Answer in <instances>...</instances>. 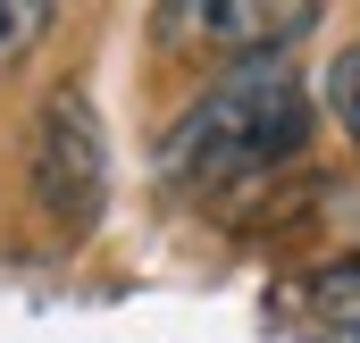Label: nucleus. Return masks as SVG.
Here are the masks:
<instances>
[{
    "label": "nucleus",
    "mask_w": 360,
    "mask_h": 343,
    "mask_svg": "<svg viewBox=\"0 0 360 343\" xmlns=\"http://www.w3.org/2000/svg\"><path fill=\"white\" fill-rule=\"evenodd\" d=\"M42 34H51V8H34V0H0V67H17Z\"/></svg>",
    "instance_id": "4"
},
{
    "label": "nucleus",
    "mask_w": 360,
    "mask_h": 343,
    "mask_svg": "<svg viewBox=\"0 0 360 343\" xmlns=\"http://www.w3.org/2000/svg\"><path fill=\"white\" fill-rule=\"evenodd\" d=\"M302 143H310V92H302V76L276 67V59H243L226 84H210L176 117L160 168L176 184H193V193H218V184H243L260 168H285Z\"/></svg>",
    "instance_id": "1"
},
{
    "label": "nucleus",
    "mask_w": 360,
    "mask_h": 343,
    "mask_svg": "<svg viewBox=\"0 0 360 343\" xmlns=\"http://www.w3.org/2000/svg\"><path fill=\"white\" fill-rule=\"evenodd\" d=\"M176 42H210V51H243V59H269L276 42H302L310 25H319V8L310 0H243V8H168L160 17Z\"/></svg>",
    "instance_id": "3"
},
{
    "label": "nucleus",
    "mask_w": 360,
    "mask_h": 343,
    "mask_svg": "<svg viewBox=\"0 0 360 343\" xmlns=\"http://www.w3.org/2000/svg\"><path fill=\"white\" fill-rule=\"evenodd\" d=\"M335 117H344V134H352L360 143V51H344V59H335Z\"/></svg>",
    "instance_id": "5"
},
{
    "label": "nucleus",
    "mask_w": 360,
    "mask_h": 343,
    "mask_svg": "<svg viewBox=\"0 0 360 343\" xmlns=\"http://www.w3.org/2000/svg\"><path fill=\"white\" fill-rule=\"evenodd\" d=\"M101 134H92V109L76 92H59L42 117H34V201L59 218V226H92L101 218Z\"/></svg>",
    "instance_id": "2"
}]
</instances>
